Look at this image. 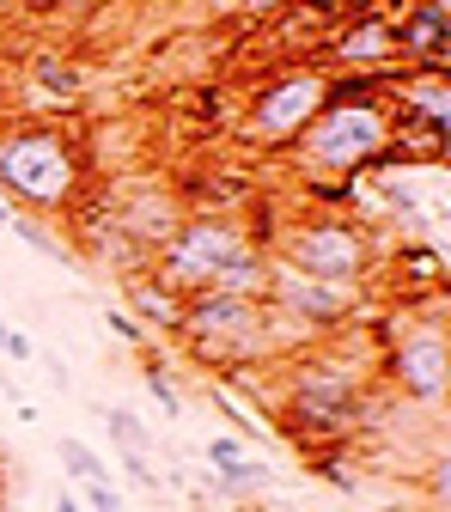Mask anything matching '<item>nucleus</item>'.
Listing matches in <instances>:
<instances>
[{
    "label": "nucleus",
    "instance_id": "0eeeda50",
    "mask_svg": "<svg viewBox=\"0 0 451 512\" xmlns=\"http://www.w3.org/2000/svg\"><path fill=\"white\" fill-rule=\"evenodd\" d=\"M324 104H330V68L324 61H287V68H275L263 86L250 92L238 135L256 153H287Z\"/></svg>",
    "mask_w": 451,
    "mask_h": 512
},
{
    "label": "nucleus",
    "instance_id": "cd10ccee",
    "mask_svg": "<svg viewBox=\"0 0 451 512\" xmlns=\"http://www.w3.org/2000/svg\"><path fill=\"white\" fill-rule=\"evenodd\" d=\"M7 7H13V0H0V19H7Z\"/></svg>",
    "mask_w": 451,
    "mask_h": 512
},
{
    "label": "nucleus",
    "instance_id": "9d476101",
    "mask_svg": "<svg viewBox=\"0 0 451 512\" xmlns=\"http://www.w3.org/2000/svg\"><path fill=\"white\" fill-rule=\"evenodd\" d=\"M317 49H324L330 74H397L403 68L397 31H391V7H372V13H354V19L330 25V37Z\"/></svg>",
    "mask_w": 451,
    "mask_h": 512
},
{
    "label": "nucleus",
    "instance_id": "2eb2a0df",
    "mask_svg": "<svg viewBox=\"0 0 451 512\" xmlns=\"http://www.w3.org/2000/svg\"><path fill=\"white\" fill-rule=\"evenodd\" d=\"M55 458H61V470H68L74 482H110V470L98 464V452H92L86 439H74V433H68V439H55Z\"/></svg>",
    "mask_w": 451,
    "mask_h": 512
},
{
    "label": "nucleus",
    "instance_id": "39448f33",
    "mask_svg": "<svg viewBox=\"0 0 451 512\" xmlns=\"http://www.w3.org/2000/svg\"><path fill=\"white\" fill-rule=\"evenodd\" d=\"M250 250H256V238H250V226H244L238 214L202 208V214H183V220H177V232L147 256V269H153V281H165V287L183 299V293L214 287L220 269L244 263Z\"/></svg>",
    "mask_w": 451,
    "mask_h": 512
},
{
    "label": "nucleus",
    "instance_id": "6e6552de",
    "mask_svg": "<svg viewBox=\"0 0 451 512\" xmlns=\"http://www.w3.org/2000/svg\"><path fill=\"white\" fill-rule=\"evenodd\" d=\"M366 287H336V281H311V275H293L281 263H269V287H263V305L281 324V336L299 348V342H317V336H336L348 317L360 311Z\"/></svg>",
    "mask_w": 451,
    "mask_h": 512
},
{
    "label": "nucleus",
    "instance_id": "f03ea898",
    "mask_svg": "<svg viewBox=\"0 0 451 512\" xmlns=\"http://www.w3.org/2000/svg\"><path fill=\"white\" fill-rule=\"evenodd\" d=\"M275 409H281V433L287 439L311 445V452H330V445H342L360 427L366 366L348 360V354H299L281 372Z\"/></svg>",
    "mask_w": 451,
    "mask_h": 512
},
{
    "label": "nucleus",
    "instance_id": "1a4fd4ad",
    "mask_svg": "<svg viewBox=\"0 0 451 512\" xmlns=\"http://www.w3.org/2000/svg\"><path fill=\"white\" fill-rule=\"evenodd\" d=\"M384 378L397 384L403 397L415 403H445V384H451V336H445V317H415L403 330V342L384 348Z\"/></svg>",
    "mask_w": 451,
    "mask_h": 512
},
{
    "label": "nucleus",
    "instance_id": "5701e85b",
    "mask_svg": "<svg viewBox=\"0 0 451 512\" xmlns=\"http://www.w3.org/2000/svg\"><path fill=\"white\" fill-rule=\"evenodd\" d=\"M49 512H80V494H55V506Z\"/></svg>",
    "mask_w": 451,
    "mask_h": 512
},
{
    "label": "nucleus",
    "instance_id": "f8f14e48",
    "mask_svg": "<svg viewBox=\"0 0 451 512\" xmlns=\"http://www.w3.org/2000/svg\"><path fill=\"white\" fill-rule=\"evenodd\" d=\"M104 427H110V439H116V452H122V470L135 476L141 488H159V470H153V439H147V427H141V415L135 409H104Z\"/></svg>",
    "mask_w": 451,
    "mask_h": 512
},
{
    "label": "nucleus",
    "instance_id": "a878e982",
    "mask_svg": "<svg viewBox=\"0 0 451 512\" xmlns=\"http://www.w3.org/2000/svg\"><path fill=\"white\" fill-rule=\"evenodd\" d=\"M171 7H208V0H171Z\"/></svg>",
    "mask_w": 451,
    "mask_h": 512
},
{
    "label": "nucleus",
    "instance_id": "ddd939ff",
    "mask_svg": "<svg viewBox=\"0 0 451 512\" xmlns=\"http://www.w3.org/2000/svg\"><path fill=\"white\" fill-rule=\"evenodd\" d=\"M122 287H128V299H135V317H147V324H159V330L177 336V311H183V299H177L165 281H153V269L122 275Z\"/></svg>",
    "mask_w": 451,
    "mask_h": 512
},
{
    "label": "nucleus",
    "instance_id": "bb28decb",
    "mask_svg": "<svg viewBox=\"0 0 451 512\" xmlns=\"http://www.w3.org/2000/svg\"><path fill=\"white\" fill-rule=\"evenodd\" d=\"M208 7H244V0H208Z\"/></svg>",
    "mask_w": 451,
    "mask_h": 512
},
{
    "label": "nucleus",
    "instance_id": "412c9836",
    "mask_svg": "<svg viewBox=\"0 0 451 512\" xmlns=\"http://www.w3.org/2000/svg\"><path fill=\"white\" fill-rule=\"evenodd\" d=\"M275 7L287 13V7H293V0H244V7H238V13H275Z\"/></svg>",
    "mask_w": 451,
    "mask_h": 512
},
{
    "label": "nucleus",
    "instance_id": "f257e3e1",
    "mask_svg": "<svg viewBox=\"0 0 451 512\" xmlns=\"http://www.w3.org/2000/svg\"><path fill=\"white\" fill-rule=\"evenodd\" d=\"M177 342L189 348V360H202L214 372H256V366H275L293 342L281 336V324L269 317L263 299H244V293H183L177 311Z\"/></svg>",
    "mask_w": 451,
    "mask_h": 512
},
{
    "label": "nucleus",
    "instance_id": "20e7f679",
    "mask_svg": "<svg viewBox=\"0 0 451 512\" xmlns=\"http://www.w3.org/2000/svg\"><path fill=\"white\" fill-rule=\"evenodd\" d=\"M86 183L74 141L55 122H0V202L61 214Z\"/></svg>",
    "mask_w": 451,
    "mask_h": 512
},
{
    "label": "nucleus",
    "instance_id": "4be33fe9",
    "mask_svg": "<svg viewBox=\"0 0 451 512\" xmlns=\"http://www.w3.org/2000/svg\"><path fill=\"white\" fill-rule=\"evenodd\" d=\"M0 354H13V360H31V342H25V336H7V348H0Z\"/></svg>",
    "mask_w": 451,
    "mask_h": 512
},
{
    "label": "nucleus",
    "instance_id": "423d86ee",
    "mask_svg": "<svg viewBox=\"0 0 451 512\" xmlns=\"http://www.w3.org/2000/svg\"><path fill=\"white\" fill-rule=\"evenodd\" d=\"M372 250L378 238L354 220V214H305L293 226H281V244L269 263L293 269V275H311V281H336V287H366L372 275Z\"/></svg>",
    "mask_w": 451,
    "mask_h": 512
},
{
    "label": "nucleus",
    "instance_id": "f3484780",
    "mask_svg": "<svg viewBox=\"0 0 451 512\" xmlns=\"http://www.w3.org/2000/svg\"><path fill=\"white\" fill-rule=\"evenodd\" d=\"M7 232H13L19 244H31V250H49V256H68V250H61V244L49 238V226H43V220H31V214H13V220H7Z\"/></svg>",
    "mask_w": 451,
    "mask_h": 512
},
{
    "label": "nucleus",
    "instance_id": "6ab92c4d",
    "mask_svg": "<svg viewBox=\"0 0 451 512\" xmlns=\"http://www.w3.org/2000/svg\"><path fill=\"white\" fill-rule=\"evenodd\" d=\"M110 330H116L122 342H135V348H147V324H141V317H128V311H110Z\"/></svg>",
    "mask_w": 451,
    "mask_h": 512
},
{
    "label": "nucleus",
    "instance_id": "393cba45",
    "mask_svg": "<svg viewBox=\"0 0 451 512\" xmlns=\"http://www.w3.org/2000/svg\"><path fill=\"white\" fill-rule=\"evenodd\" d=\"M0 98H7V55H0Z\"/></svg>",
    "mask_w": 451,
    "mask_h": 512
},
{
    "label": "nucleus",
    "instance_id": "b1692460",
    "mask_svg": "<svg viewBox=\"0 0 451 512\" xmlns=\"http://www.w3.org/2000/svg\"><path fill=\"white\" fill-rule=\"evenodd\" d=\"M7 220H13V202H0V232H7Z\"/></svg>",
    "mask_w": 451,
    "mask_h": 512
},
{
    "label": "nucleus",
    "instance_id": "4468645a",
    "mask_svg": "<svg viewBox=\"0 0 451 512\" xmlns=\"http://www.w3.org/2000/svg\"><path fill=\"white\" fill-rule=\"evenodd\" d=\"M31 86L49 92V98H61V104L86 98V74L74 68V61H61V55H31Z\"/></svg>",
    "mask_w": 451,
    "mask_h": 512
},
{
    "label": "nucleus",
    "instance_id": "dca6fc26",
    "mask_svg": "<svg viewBox=\"0 0 451 512\" xmlns=\"http://www.w3.org/2000/svg\"><path fill=\"white\" fill-rule=\"evenodd\" d=\"M141 378H147V391H153V397H159V409H165V415H177V421H183V397H177V384H171V378H165V360H159V354H153V360H147V372H141Z\"/></svg>",
    "mask_w": 451,
    "mask_h": 512
},
{
    "label": "nucleus",
    "instance_id": "a211bd4d",
    "mask_svg": "<svg viewBox=\"0 0 451 512\" xmlns=\"http://www.w3.org/2000/svg\"><path fill=\"white\" fill-rule=\"evenodd\" d=\"M80 488H86V506L92 512H128V500H122L116 482H80Z\"/></svg>",
    "mask_w": 451,
    "mask_h": 512
},
{
    "label": "nucleus",
    "instance_id": "aec40b11",
    "mask_svg": "<svg viewBox=\"0 0 451 512\" xmlns=\"http://www.w3.org/2000/svg\"><path fill=\"white\" fill-rule=\"evenodd\" d=\"M43 366H49V384H55V391H68V384H74V378H68V366H61V360H55V354H49V360H43Z\"/></svg>",
    "mask_w": 451,
    "mask_h": 512
},
{
    "label": "nucleus",
    "instance_id": "7ed1b4c3",
    "mask_svg": "<svg viewBox=\"0 0 451 512\" xmlns=\"http://www.w3.org/2000/svg\"><path fill=\"white\" fill-rule=\"evenodd\" d=\"M391 141H397V110H391V98H366V104L330 98L324 110L311 116L305 135L287 147V159H293L311 183L342 189V183L378 171L384 153H391Z\"/></svg>",
    "mask_w": 451,
    "mask_h": 512
},
{
    "label": "nucleus",
    "instance_id": "9b49d317",
    "mask_svg": "<svg viewBox=\"0 0 451 512\" xmlns=\"http://www.w3.org/2000/svg\"><path fill=\"white\" fill-rule=\"evenodd\" d=\"M391 31H397V55H403V68H421V74H445L451 0H409L403 13H391Z\"/></svg>",
    "mask_w": 451,
    "mask_h": 512
}]
</instances>
